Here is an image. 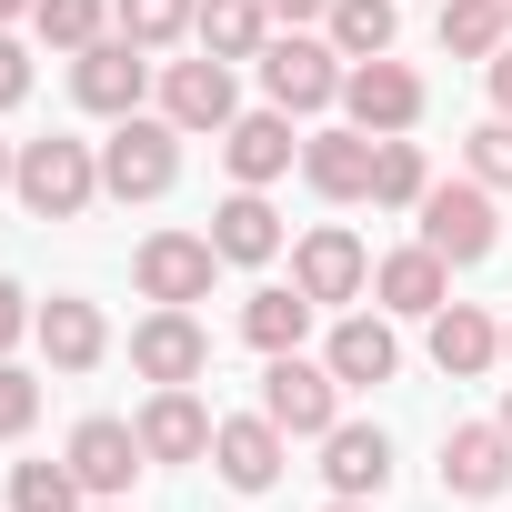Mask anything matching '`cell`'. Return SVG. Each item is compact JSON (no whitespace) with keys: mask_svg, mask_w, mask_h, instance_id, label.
Here are the masks:
<instances>
[{"mask_svg":"<svg viewBox=\"0 0 512 512\" xmlns=\"http://www.w3.org/2000/svg\"><path fill=\"white\" fill-rule=\"evenodd\" d=\"M11 191H21V211L31 221H81L91 201H101V151L91 141H21V161H11Z\"/></svg>","mask_w":512,"mask_h":512,"instance_id":"obj_1","label":"cell"},{"mask_svg":"<svg viewBox=\"0 0 512 512\" xmlns=\"http://www.w3.org/2000/svg\"><path fill=\"white\" fill-rule=\"evenodd\" d=\"M171 181H181V131L151 121V111L111 121V141H101V191H111V201H161Z\"/></svg>","mask_w":512,"mask_h":512,"instance_id":"obj_2","label":"cell"},{"mask_svg":"<svg viewBox=\"0 0 512 512\" xmlns=\"http://www.w3.org/2000/svg\"><path fill=\"white\" fill-rule=\"evenodd\" d=\"M342 71H352V61H342L332 41H312V31L262 41V91H272V111H292V121H302V111H332V101H342Z\"/></svg>","mask_w":512,"mask_h":512,"instance_id":"obj_3","label":"cell"},{"mask_svg":"<svg viewBox=\"0 0 512 512\" xmlns=\"http://www.w3.org/2000/svg\"><path fill=\"white\" fill-rule=\"evenodd\" d=\"M262 412H272L282 432L322 442V432L342 422V372H332V362H302V352H272V372H262Z\"/></svg>","mask_w":512,"mask_h":512,"instance_id":"obj_4","label":"cell"},{"mask_svg":"<svg viewBox=\"0 0 512 512\" xmlns=\"http://www.w3.org/2000/svg\"><path fill=\"white\" fill-rule=\"evenodd\" d=\"M422 241L442 251L452 272H462V262H482V251L502 241V211H492V191H482V181H432V191H422Z\"/></svg>","mask_w":512,"mask_h":512,"instance_id":"obj_5","label":"cell"},{"mask_svg":"<svg viewBox=\"0 0 512 512\" xmlns=\"http://www.w3.org/2000/svg\"><path fill=\"white\" fill-rule=\"evenodd\" d=\"M211 272H221V251H211V231H151L141 251H131V282L151 292V302H211Z\"/></svg>","mask_w":512,"mask_h":512,"instance_id":"obj_6","label":"cell"},{"mask_svg":"<svg viewBox=\"0 0 512 512\" xmlns=\"http://www.w3.org/2000/svg\"><path fill=\"white\" fill-rule=\"evenodd\" d=\"M71 91H81V111H101V121H131V111H141V91H151V61H141V41L101 31L91 51H71Z\"/></svg>","mask_w":512,"mask_h":512,"instance_id":"obj_7","label":"cell"},{"mask_svg":"<svg viewBox=\"0 0 512 512\" xmlns=\"http://www.w3.org/2000/svg\"><path fill=\"white\" fill-rule=\"evenodd\" d=\"M342 111H352V131H372V141H392V131H412L422 121V81L382 51V61H352L342 71Z\"/></svg>","mask_w":512,"mask_h":512,"instance_id":"obj_8","label":"cell"},{"mask_svg":"<svg viewBox=\"0 0 512 512\" xmlns=\"http://www.w3.org/2000/svg\"><path fill=\"white\" fill-rule=\"evenodd\" d=\"M292 282L332 312V302H362L372 292V251L342 231V221H322V231H302V251H292Z\"/></svg>","mask_w":512,"mask_h":512,"instance_id":"obj_9","label":"cell"},{"mask_svg":"<svg viewBox=\"0 0 512 512\" xmlns=\"http://www.w3.org/2000/svg\"><path fill=\"white\" fill-rule=\"evenodd\" d=\"M161 121L171 131H231L241 121V101H231V61H171L161 71Z\"/></svg>","mask_w":512,"mask_h":512,"instance_id":"obj_10","label":"cell"},{"mask_svg":"<svg viewBox=\"0 0 512 512\" xmlns=\"http://www.w3.org/2000/svg\"><path fill=\"white\" fill-rule=\"evenodd\" d=\"M131 372H141V382H201V372H211V332H201L181 302H161V312L131 332Z\"/></svg>","mask_w":512,"mask_h":512,"instance_id":"obj_11","label":"cell"},{"mask_svg":"<svg viewBox=\"0 0 512 512\" xmlns=\"http://www.w3.org/2000/svg\"><path fill=\"white\" fill-rule=\"evenodd\" d=\"M61 462L81 472V492L121 502V492H131V472H141L151 452H141V422H111V412H91V422L71 432V452H61Z\"/></svg>","mask_w":512,"mask_h":512,"instance_id":"obj_12","label":"cell"},{"mask_svg":"<svg viewBox=\"0 0 512 512\" xmlns=\"http://www.w3.org/2000/svg\"><path fill=\"white\" fill-rule=\"evenodd\" d=\"M442 482H452L462 502L512 492V432H502V422H452V432H442Z\"/></svg>","mask_w":512,"mask_h":512,"instance_id":"obj_13","label":"cell"},{"mask_svg":"<svg viewBox=\"0 0 512 512\" xmlns=\"http://www.w3.org/2000/svg\"><path fill=\"white\" fill-rule=\"evenodd\" d=\"M282 442H292V432H282L272 412H231V422L211 432V462H221L231 492H272V482H282Z\"/></svg>","mask_w":512,"mask_h":512,"instance_id":"obj_14","label":"cell"},{"mask_svg":"<svg viewBox=\"0 0 512 512\" xmlns=\"http://www.w3.org/2000/svg\"><path fill=\"white\" fill-rule=\"evenodd\" d=\"M211 432H221V422L201 412V392H191V382H161V392L141 402V452H151V462H201V452H211Z\"/></svg>","mask_w":512,"mask_h":512,"instance_id":"obj_15","label":"cell"},{"mask_svg":"<svg viewBox=\"0 0 512 512\" xmlns=\"http://www.w3.org/2000/svg\"><path fill=\"white\" fill-rule=\"evenodd\" d=\"M221 161H231V181H241V191L282 181V171L302 161V141H292V111H241V121L221 131Z\"/></svg>","mask_w":512,"mask_h":512,"instance_id":"obj_16","label":"cell"},{"mask_svg":"<svg viewBox=\"0 0 512 512\" xmlns=\"http://www.w3.org/2000/svg\"><path fill=\"white\" fill-rule=\"evenodd\" d=\"M372 302H382V312L432 322V312L452 302V262H442L432 241H412V251H392V262H372Z\"/></svg>","mask_w":512,"mask_h":512,"instance_id":"obj_17","label":"cell"},{"mask_svg":"<svg viewBox=\"0 0 512 512\" xmlns=\"http://www.w3.org/2000/svg\"><path fill=\"white\" fill-rule=\"evenodd\" d=\"M322 482H332V502H372L392 482V442L372 422H332L322 432Z\"/></svg>","mask_w":512,"mask_h":512,"instance_id":"obj_18","label":"cell"},{"mask_svg":"<svg viewBox=\"0 0 512 512\" xmlns=\"http://www.w3.org/2000/svg\"><path fill=\"white\" fill-rule=\"evenodd\" d=\"M322 362L342 372V392H372V382H392V372H402V342H392V322H382V312H342Z\"/></svg>","mask_w":512,"mask_h":512,"instance_id":"obj_19","label":"cell"},{"mask_svg":"<svg viewBox=\"0 0 512 512\" xmlns=\"http://www.w3.org/2000/svg\"><path fill=\"white\" fill-rule=\"evenodd\" d=\"M372 131H312L302 141V171H312V191L322 201H372Z\"/></svg>","mask_w":512,"mask_h":512,"instance_id":"obj_20","label":"cell"},{"mask_svg":"<svg viewBox=\"0 0 512 512\" xmlns=\"http://www.w3.org/2000/svg\"><path fill=\"white\" fill-rule=\"evenodd\" d=\"M31 332H41V352H51V372H91V362L111 352V332H101V312H91L81 292H51Z\"/></svg>","mask_w":512,"mask_h":512,"instance_id":"obj_21","label":"cell"},{"mask_svg":"<svg viewBox=\"0 0 512 512\" xmlns=\"http://www.w3.org/2000/svg\"><path fill=\"white\" fill-rule=\"evenodd\" d=\"M211 251H221V262H272V251H282V211L262 191H231L211 211Z\"/></svg>","mask_w":512,"mask_h":512,"instance_id":"obj_22","label":"cell"},{"mask_svg":"<svg viewBox=\"0 0 512 512\" xmlns=\"http://www.w3.org/2000/svg\"><path fill=\"white\" fill-rule=\"evenodd\" d=\"M191 41H201L211 61H262L272 11H262V0H201V11H191Z\"/></svg>","mask_w":512,"mask_h":512,"instance_id":"obj_23","label":"cell"},{"mask_svg":"<svg viewBox=\"0 0 512 512\" xmlns=\"http://www.w3.org/2000/svg\"><path fill=\"white\" fill-rule=\"evenodd\" d=\"M432 362H442L452 382H472V372H492V362H502V332H492L472 302H442V312H432Z\"/></svg>","mask_w":512,"mask_h":512,"instance_id":"obj_24","label":"cell"},{"mask_svg":"<svg viewBox=\"0 0 512 512\" xmlns=\"http://www.w3.org/2000/svg\"><path fill=\"white\" fill-rule=\"evenodd\" d=\"M312 312H322V302H312L302 282H292V292H251V302H241V342H251V352H302Z\"/></svg>","mask_w":512,"mask_h":512,"instance_id":"obj_25","label":"cell"},{"mask_svg":"<svg viewBox=\"0 0 512 512\" xmlns=\"http://www.w3.org/2000/svg\"><path fill=\"white\" fill-rule=\"evenodd\" d=\"M512 41V0H442V51L452 61H492Z\"/></svg>","mask_w":512,"mask_h":512,"instance_id":"obj_26","label":"cell"},{"mask_svg":"<svg viewBox=\"0 0 512 512\" xmlns=\"http://www.w3.org/2000/svg\"><path fill=\"white\" fill-rule=\"evenodd\" d=\"M392 31H402L392 0H332V51H342V61H382Z\"/></svg>","mask_w":512,"mask_h":512,"instance_id":"obj_27","label":"cell"},{"mask_svg":"<svg viewBox=\"0 0 512 512\" xmlns=\"http://www.w3.org/2000/svg\"><path fill=\"white\" fill-rule=\"evenodd\" d=\"M422 191H432V171H422V151L392 131V141L372 151V201H382V211H422Z\"/></svg>","mask_w":512,"mask_h":512,"instance_id":"obj_28","label":"cell"},{"mask_svg":"<svg viewBox=\"0 0 512 512\" xmlns=\"http://www.w3.org/2000/svg\"><path fill=\"white\" fill-rule=\"evenodd\" d=\"M191 11H201V0H111L121 41H141V51H171V41L191 31Z\"/></svg>","mask_w":512,"mask_h":512,"instance_id":"obj_29","label":"cell"},{"mask_svg":"<svg viewBox=\"0 0 512 512\" xmlns=\"http://www.w3.org/2000/svg\"><path fill=\"white\" fill-rule=\"evenodd\" d=\"M11 512H81V472L71 462H21L11 472Z\"/></svg>","mask_w":512,"mask_h":512,"instance_id":"obj_30","label":"cell"},{"mask_svg":"<svg viewBox=\"0 0 512 512\" xmlns=\"http://www.w3.org/2000/svg\"><path fill=\"white\" fill-rule=\"evenodd\" d=\"M31 21H41V41H51V51H91V41H101V21H111V0H41Z\"/></svg>","mask_w":512,"mask_h":512,"instance_id":"obj_31","label":"cell"},{"mask_svg":"<svg viewBox=\"0 0 512 512\" xmlns=\"http://www.w3.org/2000/svg\"><path fill=\"white\" fill-rule=\"evenodd\" d=\"M472 181H482V191H512V121H502V111L472 131Z\"/></svg>","mask_w":512,"mask_h":512,"instance_id":"obj_32","label":"cell"},{"mask_svg":"<svg viewBox=\"0 0 512 512\" xmlns=\"http://www.w3.org/2000/svg\"><path fill=\"white\" fill-rule=\"evenodd\" d=\"M31 412H41V382H31L21 362H0V442H21V432H31Z\"/></svg>","mask_w":512,"mask_h":512,"instance_id":"obj_33","label":"cell"},{"mask_svg":"<svg viewBox=\"0 0 512 512\" xmlns=\"http://www.w3.org/2000/svg\"><path fill=\"white\" fill-rule=\"evenodd\" d=\"M31 322H41V312H31V302H21V282H0V362H11V342H21V332H31Z\"/></svg>","mask_w":512,"mask_h":512,"instance_id":"obj_34","label":"cell"},{"mask_svg":"<svg viewBox=\"0 0 512 512\" xmlns=\"http://www.w3.org/2000/svg\"><path fill=\"white\" fill-rule=\"evenodd\" d=\"M21 91H31V51H21V41H11V31H0V111H11V101H21Z\"/></svg>","mask_w":512,"mask_h":512,"instance_id":"obj_35","label":"cell"},{"mask_svg":"<svg viewBox=\"0 0 512 512\" xmlns=\"http://www.w3.org/2000/svg\"><path fill=\"white\" fill-rule=\"evenodd\" d=\"M482 71H492V111H502V121H512V41H502V51H492V61H482Z\"/></svg>","mask_w":512,"mask_h":512,"instance_id":"obj_36","label":"cell"},{"mask_svg":"<svg viewBox=\"0 0 512 512\" xmlns=\"http://www.w3.org/2000/svg\"><path fill=\"white\" fill-rule=\"evenodd\" d=\"M262 11H272V21H292V31H302V21H332V0H262Z\"/></svg>","mask_w":512,"mask_h":512,"instance_id":"obj_37","label":"cell"},{"mask_svg":"<svg viewBox=\"0 0 512 512\" xmlns=\"http://www.w3.org/2000/svg\"><path fill=\"white\" fill-rule=\"evenodd\" d=\"M21 11H41V0H0V31H11V21H21Z\"/></svg>","mask_w":512,"mask_h":512,"instance_id":"obj_38","label":"cell"},{"mask_svg":"<svg viewBox=\"0 0 512 512\" xmlns=\"http://www.w3.org/2000/svg\"><path fill=\"white\" fill-rule=\"evenodd\" d=\"M11 161H21V151H11V141H0V191H11Z\"/></svg>","mask_w":512,"mask_h":512,"instance_id":"obj_39","label":"cell"},{"mask_svg":"<svg viewBox=\"0 0 512 512\" xmlns=\"http://www.w3.org/2000/svg\"><path fill=\"white\" fill-rule=\"evenodd\" d=\"M492 422H502V432H512V392H502V412H492Z\"/></svg>","mask_w":512,"mask_h":512,"instance_id":"obj_40","label":"cell"},{"mask_svg":"<svg viewBox=\"0 0 512 512\" xmlns=\"http://www.w3.org/2000/svg\"><path fill=\"white\" fill-rule=\"evenodd\" d=\"M332 512H372V502H332Z\"/></svg>","mask_w":512,"mask_h":512,"instance_id":"obj_41","label":"cell"},{"mask_svg":"<svg viewBox=\"0 0 512 512\" xmlns=\"http://www.w3.org/2000/svg\"><path fill=\"white\" fill-rule=\"evenodd\" d=\"M502 362H512V332H502Z\"/></svg>","mask_w":512,"mask_h":512,"instance_id":"obj_42","label":"cell"},{"mask_svg":"<svg viewBox=\"0 0 512 512\" xmlns=\"http://www.w3.org/2000/svg\"><path fill=\"white\" fill-rule=\"evenodd\" d=\"M91 512H121V502H91Z\"/></svg>","mask_w":512,"mask_h":512,"instance_id":"obj_43","label":"cell"}]
</instances>
